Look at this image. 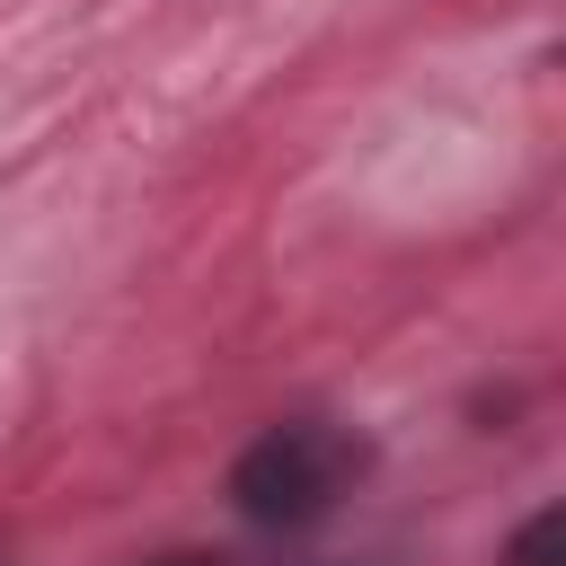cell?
I'll return each instance as SVG.
<instances>
[{"instance_id": "3", "label": "cell", "mask_w": 566, "mask_h": 566, "mask_svg": "<svg viewBox=\"0 0 566 566\" xmlns=\"http://www.w3.org/2000/svg\"><path fill=\"white\" fill-rule=\"evenodd\" d=\"M159 566H230V557H159Z\"/></svg>"}, {"instance_id": "1", "label": "cell", "mask_w": 566, "mask_h": 566, "mask_svg": "<svg viewBox=\"0 0 566 566\" xmlns=\"http://www.w3.org/2000/svg\"><path fill=\"white\" fill-rule=\"evenodd\" d=\"M354 478H363V442H354L345 424L301 416V424H265V433L239 451L230 504H239L248 522H265V531H301V522H318Z\"/></svg>"}, {"instance_id": "2", "label": "cell", "mask_w": 566, "mask_h": 566, "mask_svg": "<svg viewBox=\"0 0 566 566\" xmlns=\"http://www.w3.org/2000/svg\"><path fill=\"white\" fill-rule=\"evenodd\" d=\"M513 566H566V504H548L513 531Z\"/></svg>"}]
</instances>
